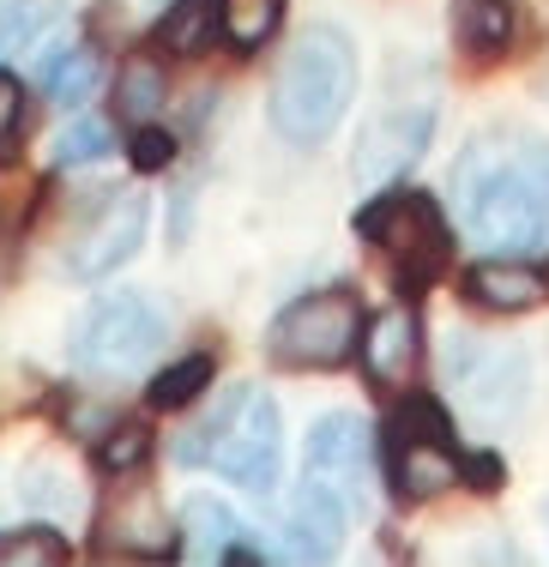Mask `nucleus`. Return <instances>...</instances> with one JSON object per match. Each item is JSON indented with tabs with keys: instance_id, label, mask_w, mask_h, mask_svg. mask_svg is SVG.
Segmentation results:
<instances>
[{
	"instance_id": "20e7f679",
	"label": "nucleus",
	"mask_w": 549,
	"mask_h": 567,
	"mask_svg": "<svg viewBox=\"0 0 549 567\" xmlns=\"http://www.w3.org/2000/svg\"><path fill=\"white\" fill-rule=\"evenodd\" d=\"M356 236L374 241V254H381L386 272L405 284V290H423V284H435V278L453 266L447 218H441L435 199H428V194H411V187L369 199V206L356 212Z\"/></svg>"
},
{
	"instance_id": "9b49d317",
	"label": "nucleus",
	"mask_w": 549,
	"mask_h": 567,
	"mask_svg": "<svg viewBox=\"0 0 549 567\" xmlns=\"http://www.w3.org/2000/svg\"><path fill=\"white\" fill-rule=\"evenodd\" d=\"M145 229H152V199L145 194H115L110 206L97 212V224L73 241V278H85V284L110 278L115 266H127L133 254H139Z\"/></svg>"
},
{
	"instance_id": "412c9836",
	"label": "nucleus",
	"mask_w": 549,
	"mask_h": 567,
	"mask_svg": "<svg viewBox=\"0 0 549 567\" xmlns=\"http://www.w3.org/2000/svg\"><path fill=\"white\" fill-rule=\"evenodd\" d=\"M19 502L66 519V513H79V489H73V477H66L55 458H31V465L19 471Z\"/></svg>"
},
{
	"instance_id": "0eeeda50",
	"label": "nucleus",
	"mask_w": 549,
	"mask_h": 567,
	"mask_svg": "<svg viewBox=\"0 0 549 567\" xmlns=\"http://www.w3.org/2000/svg\"><path fill=\"white\" fill-rule=\"evenodd\" d=\"M363 344V308L351 290H314L297 296L272 320V357L284 369H344Z\"/></svg>"
},
{
	"instance_id": "1a4fd4ad",
	"label": "nucleus",
	"mask_w": 549,
	"mask_h": 567,
	"mask_svg": "<svg viewBox=\"0 0 549 567\" xmlns=\"http://www.w3.org/2000/svg\"><path fill=\"white\" fill-rule=\"evenodd\" d=\"M302 477H320L327 489L344 495L351 513H363L369 507V477H374L363 416H351V411L320 416V423L308 429V447H302Z\"/></svg>"
},
{
	"instance_id": "6ab92c4d",
	"label": "nucleus",
	"mask_w": 549,
	"mask_h": 567,
	"mask_svg": "<svg viewBox=\"0 0 549 567\" xmlns=\"http://www.w3.org/2000/svg\"><path fill=\"white\" fill-rule=\"evenodd\" d=\"M218 7L224 0H169V12L157 19V49H169V55H206L211 31H218Z\"/></svg>"
},
{
	"instance_id": "5701e85b",
	"label": "nucleus",
	"mask_w": 549,
	"mask_h": 567,
	"mask_svg": "<svg viewBox=\"0 0 549 567\" xmlns=\"http://www.w3.org/2000/svg\"><path fill=\"white\" fill-rule=\"evenodd\" d=\"M66 537L49 525H24V532H0V567H61Z\"/></svg>"
},
{
	"instance_id": "393cba45",
	"label": "nucleus",
	"mask_w": 549,
	"mask_h": 567,
	"mask_svg": "<svg viewBox=\"0 0 549 567\" xmlns=\"http://www.w3.org/2000/svg\"><path fill=\"white\" fill-rule=\"evenodd\" d=\"M49 24H55V0H0V55L24 49Z\"/></svg>"
},
{
	"instance_id": "bb28decb",
	"label": "nucleus",
	"mask_w": 549,
	"mask_h": 567,
	"mask_svg": "<svg viewBox=\"0 0 549 567\" xmlns=\"http://www.w3.org/2000/svg\"><path fill=\"white\" fill-rule=\"evenodd\" d=\"M145 453H152V429H139V423L110 429V441H97V465L115 471V477H127V471L139 465Z\"/></svg>"
},
{
	"instance_id": "4468645a",
	"label": "nucleus",
	"mask_w": 549,
	"mask_h": 567,
	"mask_svg": "<svg viewBox=\"0 0 549 567\" xmlns=\"http://www.w3.org/2000/svg\"><path fill=\"white\" fill-rule=\"evenodd\" d=\"M363 357H369V374L386 386H411L423 362V327L411 308H386L374 327H363Z\"/></svg>"
},
{
	"instance_id": "a211bd4d",
	"label": "nucleus",
	"mask_w": 549,
	"mask_h": 567,
	"mask_svg": "<svg viewBox=\"0 0 549 567\" xmlns=\"http://www.w3.org/2000/svg\"><path fill=\"white\" fill-rule=\"evenodd\" d=\"M97 79H103V61L91 43H55V55L43 61V91L55 103H66V110H79L97 91Z\"/></svg>"
},
{
	"instance_id": "a878e982",
	"label": "nucleus",
	"mask_w": 549,
	"mask_h": 567,
	"mask_svg": "<svg viewBox=\"0 0 549 567\" xmlns=\"http://www.w3.org/2000/svg\"><path fill=\"white\" fill-rule=\"evenodd\" d=\"M199 386H211V357H182L176 369H164V374L152 381V404L182 411L187 399H199Z\"/></svg>"
},
{
	"instance_id": "c756f323",
	"label": "nucleus",
	"mask_w": 549,
	"mask_h": 567,
	"mask_svg": "<svg viewBox=\"0 0 549 567\" xmlns=\"http://www.w3.org/2000/svg\"><path fill=\"white\" fill-rule=\"evenodd\" d=\"M459 483H472V489H501L507 483V465L495 453H472V458H459Z\"/></svg>"
},
{
	"instance_id": "6e6552de",
	"label": "nucleus",
	"mask_w": 549,
	"mask_h": 567,
	"mask_svg": "<svg viewBox=\"0 0 549 567\" xmlns=\"http://www.w3.org/2000/svg\"><path fill=\"white\" fill-rule=\"evenodd\" d=\"M447 381L477 423H507V416H519V404H526L531 374H526V357H519V350L459 339L447 350Z\"/></svg>"
},
{
	"instance_id": "7ed1b4c3",
	"label": "nucleus",
	"mask_w": 549,
	"mask_h": 567,
	"mask_svg": "<svg viewBox=\"0 0 549 567\" xmlns=\"http://www.w3.org/2000/svg\"><path fill=\"white\" fill-rule=\"evenodd\" d=\"M187 465H211L218 477L242 483V489L266 495L284 471V429H278V404L260 386H242L218 404L206 429H194V441L176 447Z\"/></svg>"
},
{
	"instance_id": "423d86ee",
	"label": "nucleus",
	"mask_w": 549,
	"mask_h": 567,
	"mask_svg": "<svg viewBox=\"0 0 549 567\" xmlns=\"http://www.w3.org/2000/svg\"><path fill=\"white\" fill-rule=\"evenodd\" d=\"M157 344H164V315H157L139 290H110L79 315L66 357L85 374H127V369H139Z\"/></svg>"
},
{
	"instance_id": "ddd939ff",
	"label": "nucleus",
	"mask_w": 549,
	"mask_h": 567,
	"mask_svg": "<svg viewBox=\"0 0 549 567\" xmlns=\"http://www.w3.org/2000/svg\"><path fill=\"white\" fill-rule=\"evenodd\" d=\"M465 296H472L477 308H489V315H526V308L549 302V272L526 260H484L465 272Z\"/></svg>"
},
{
	"instance_id": "cd10ccee",
	"label": "nucleus",
	"mask_w": 549,
	"mask_h": 567,
	"mask_svg": "<svg viewBox=\"0 0 549 567\" xmlns=\"http://www.w3.org/2000/svg\"><path fill=\"white\" fill-rule=\"evenodd\" d=\"M19 121H24V91L12 73H0V157L12 152V140H19Z\"/></svg>"
},
{
	"instance_id": "39448f33",
	"label": "nucleus",
	"mask_w": 549,
	"mask_h": 567,
	"mask_svg": "<svg viewBox=\"0 0 549 567\" xmlns=\"http://www.w3.org/2000/svg\"><path fill=\"white\" fill-rule=\"evenodd\" d=\"M386 477H393L398 502H435L441 489L459 483V447H453V423L435 399H405L381 435Z\"/></svg>"
},
{
	"instance_id": "f257e3e1",
	"label": "nucleus",
	"mask_w": 549,
	"mask_h": 567,
	"mask_svg": "<svg viewBox=\"0 0 549 567\" xmlns=\"http://www.w3.org/2000/svg\"><path fill=\"white\" fill-rule=\"evenodd\" d=\"M453 206L477 241L501 254L549 248V145L526 133H484L453 164Z\"/></svg>"
},
{
	"instance_id": "2eb2a0df",
	"label": "nucleus",
	"mask_w": 549,
	"mask_h": 567,
	"mask_svg": "<svg viewBox=\"0 0 549 567\" xmlns=\"http://www.w3.org/2000/svg\"><path fill=\"white\" fill-rule=\"evenodd\" d=\"M344 519H351L344 495L327 489L320 477H302L297 502H290V519H284L290 549H297V556H332V549H339V537H344Z\"/></svg>"
},
{
	"instance_id": "f3484780",
	"label": "nucleus",
	"mask_w": 549,
	"mask_h": 567,
	"mask_svg": "<svg viewBox=\"0 0 549 567\" xmlns=\"http://www.w3.org/2000/svg\"><path fill=\"white\" fill-rule=\"evenodd\" d=\"M514 24H519V7H514V0H453V43H459L472 61L507 55V43H514Z\"/></svg>"
},
{
	"instance_id": "9d476101",
	"label": "nucleus",
	"mask_w": 549,
	"mask_h": 567,
	"mask_svg": "<svg viewBox=\"0 0 549 567\" xmlns=\"http://www.w3.org/2000/svg\"><path fill=\"white\" fill-rule=\"evenodd\" d=\"M428 133H435V103L386 110V115L363 133V145H356L351 182H356V187H386V182H398V175H405V169L423 157Z\"/></svg>"
},
{
	"instance_id": "c85d7f7f",
	"label": "nucleus",
	"mask_w": 549,
	"mask_h": 567,
	"mask_svg": "<svg viewBox=\"0 0 549 567\" xmlns=\"http://www.w3.org/2000/svg\"><path fill=\"white\" fill-rule=\"evenodd\" d=\"M169 157H176V140H169L164 127H139V133H133V164H139V169H164Z\"/></svg>"
},
{
	"instance_id": "4be33fe9",
	"label": "nucleus",
	"mask_w": 549,
	"mask_h": 567,
	"mask_svg": "<svg viewBox=\"0 0 549 567\" xmlns=\"http://www.w3.org/2000/svg\"><path fill=\"white\" fill-rule=\"evenodd\" d=\"M278 19H284V0H224L218 7V24L236 49H260L278 31Z\"/></svg>"
},
{
	"instance_id": "dca6fc26",
	"label": "nucleus",
	"mask_w": 549,
	"mask_h": 567,
	"mask_svg": "<svg viewBox=\"0 0 549 567\" xmlns=\"http://www.w3.org/2000/svg\"><path fill=\"white\" fill-rule=\"evenodd\" d=\"M182 556L187 561H260V549L242 544V519L211 495H194L182 513Z\"/></svg>"
},
{
	"instance_id": "f03ea898",
	"label": "nucleus",
	"mask_w": 549,
	"mask_h": 567,
	"mask_svg": "<svg viewBox=\"0 0 549 567\" xmlns=\"http://www.w3.org/2000/svg\"><path fill=\"white\" fill-rule=\"evenodd\" d=\"M356 97V49L332 24H308L272 79V127L290 145H320Z\"/></svg>"
},
{
	"instance_id": "f8f14e48",
	"label": "nucleus",
	"mask_w": 549,
	"mask_h": 567,
	"mask_svg": "<svg viewBox=\"0 0 549 567\" xmlns=\"http://www.w3.org/2000/svg\"><path fill=\"white\" fill-rule=\"evenodd\" d=\"M103 549L115 556H169L176 549V532H169V513L157 502V489L145 483H122L110 495V513H103Z\"/></svg>"
},
{
	"instance_id": "aec40b11",
	"label": "nucleus",
	"mask_w": 549,
	"mask_h": 567,
	"mask_svg": "<svg viewBox=\"0 0 549 567\" xmlns=\"http://www.w3.org/2000/svg\"><path fill=\"white\" fill-rule=\"evenodd\" d=\"M164 61L157 55H133L122 66V79H115V110L133 115V121H152L157 110H164Z\"/></svg>"
},
{
	"instance_id": "b1692460",
	"label": "nucleus",
	"mask_w": 549,
	"mask_h": 567,
	"mask_svg": "<svg viewBox=\"0 0 549 567\" xmlns=\"http://www.w3.org/2000/svg\"><path fill=\"white\" fill-rule=\"evenodd\" d=\"M110 145H115V127H110V121H97V115H85V121H73V127H61L55 164L61 169H85V164H97Z\"/></svg>"
}]
</instances>
